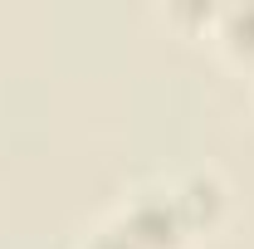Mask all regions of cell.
Instances as JSON below:
<instances>
[{
  "mask_svg": "<svg viewBox=\"0 0 254 249\" xmlns=\"http://www.w3.org/2000/svg\"><path fill=\"white\" fill-rule=\"evenodd\" d=\"M113 220L123 225L132 249H181V240H186V225H181L176 200H171V181L137 186Z\"/></svg>",
  "mask_w": 254,
  "mask_h": 249,
  "instance_id": "1",
  "label": "cell"
},
{
  "mask_svg": "<svg viewBox=\"0 0 254 249\" xmlns=\"http://www.w3.org/2000/svg\"><path fill=\"white\" fill-rule=\"evenodd\" d=\"M171 200H176V215L186 225V235H205V230H215L230 210V190H225L220 171H210V166H195L186 176H176L171 181Z\"/></svg>",
  "mask_w": 254,
  "mask_h": 249,
  "instance_id": "2",
  "label": "cell"
},
{
  "mask_svg": "<svg viewBox=\"0 0 254 249\" xmlns=\"http://www.w3.org/2000/svg\"><path fill=\"white\" fill-rule=\"evenodd\" d=\"M215 44L235 59H254V0H235L215 10Z\"/></svg>",
  "mask_w": 254,
  "mask_h": 249,
  "instance_id": "3",
  "label": "cell"
},
{
  "mask_svg": "<svg viewBox=\"0 0 254 249\" xmlns=\"http://www.w3.org/2000/svg\"><path fill=\"white\" fill-rule=\"evenodd\" d=\"M78 249H132V240L123 235V225L108 215V220H98L93 230H88V235L78 240Z\"/></svg>",
  "mask_w": 254,
  "mask_h": 249,
  "instance_id": "4",
  "label": "cell"
}]
</instances>
